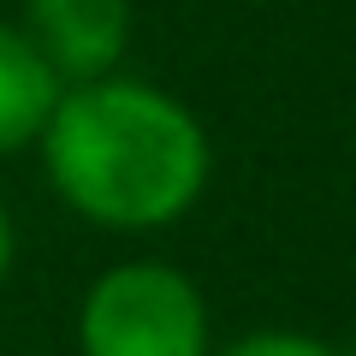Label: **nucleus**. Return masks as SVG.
<instances>
[{"instance_id": "obj_4", "label": "nucleus", "mask_w": 356, "mask_h": 356, "mask_svg": "<svg viewBox=\"0 0 356 356\" xmlns=\"http://www.w3.org/2000/svg\"><path fill=\"white\" fill-rule=\"evenodd\" d=\"M60 77L54 65L30 48L18 24H0V154H18L42 137L54 102H60Z\"/></svg>"}, {"instance_id": "obj_1", "label": "nucleus", "mask_w": 356, "mask_h": 356, "mask_svg": "<svg viewBox=\"0 0 356 356\" xmlns=\"http://www.w3.org/2000/svg\"><path fill=\"white\" fill-rule=\"evenodd\" d=\"M36 149L54 196L107 232H161L184 220L214 172L202 119L161 83L125 72L65 83Z\"/></svg>"}, {"instance_id": "obj_2", "label": "nucleus", "mask_w": 356, "mask_h": 356, "mask_svg": "<svg viewBox=\"0 0 356 356\" xmlns=\"http://www.w3.org/2000/svg\"><path fill=\"white\" fill-rule=\"evenodd\" d=\"M77 356H208V303L172 261H119L77 303Z\"/></svg>"}, {"instance_id": "obj_3", "label": "nucleus", "mask_w": 356, "mask_h": 356, "mask_svg": "<svg viewBox=\"0 0 356 356\" xmlns=\"http://www.w3.org/2000/svg\"><path fill=\"white\" fill-rule=\"evenodd\" d=\"M131 0H24V36L60 83H95L119 72L131 48Z\"/></svg>"}, {"instance_id": "obj_6", "label": "nucleus", "mask_w": 356, "mask_h": 356, "mask_svg": "<svg viewBox=\"0 0 356 356\" xmlns=\"http://www.w3.org/2000/svg\"><path fill=\"white\" fill-rule=\"evenodd\" d=\"M13 255H18V232H13V208L0 202V285L13 273Z\"/></svg>"}, {"instance_id": "obj_7", "label": "nucleus", "mask_w": 356, "mask_h": 356, "mask_svg": "<svg viewBox=\"0 0 356 356\" xmlns=\"http://www.w3.org/2000/svg\"><path fill=\"white\" fill-rule=\"evenodd\" d=\"M238 6H273V0H238Z\"/></svg>"}, {"instance_id": "obj_5", "label": "nucleus", "mask_w": 356, "mask_h": 356, "mask_svg": "<svg viewBox=\"0 0 356 356\" xmlns=\"http://www.w3.org/2000/svg\"><path fill=\"white\" fill-rule=\"evenodd\" d=\"M208 356H339L327 339L315 332H285V327H261V332H243L232 339L226 350H208Z\"/></svg>"}]
</instances>
